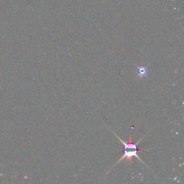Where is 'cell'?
Listing matches in <instances>:
<instances>
[{"mask_svg":"<svg viewBox=\"0 0 184 184\" xmlns=\"http://www.w3.org/2000/svg\"><path fill=\"white\" fill-rule=\"evenodd\" d=\"M143 151H149V150H124V155L121 157V158L119 159V160L116 163H115V165H117V163H119V162H121V160H123V159H125L126 158L127 160H128L129 163H132V158L133 157H136L137 158H138L139 160L142 161V160L140 158H139L138 156V154H137V153L138 152H143ZM143 163H144L143 161H142Z\"/></svg>","mask_w":184,"mask_h":184,"instance_id":"obj_1","label":"cell"},{"mask_svg":"<svg viewBox=\"0 0 184 184\" xmlns=\"http://www.w3.org/2000/svg\"><path fill=\"white\" fill-rule=\"evenodd\" d=\"M148 70L145 66H137V74L139 78L148 76Z\"/></svg>","mask_w":184,"mask_h":184,"instance_id":"obj_2","label":"cell"}]
</instances>
